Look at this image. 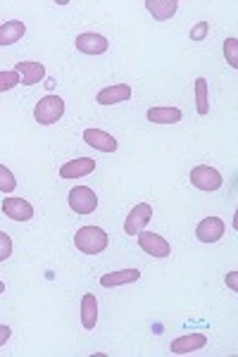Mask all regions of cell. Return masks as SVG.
<instances>
[{
	"instance_id": "9a60e30c",
	"label": "cell",
	"mask_w": 238,
	"mask_h": 357,
	"mask_svg": "<svg viewBox=\"0 0 238 357\" xmlns=\"http://www.w3.org/2000/svg\"><path fill=\"white\" fill-rule=\"evenodd\" d=\"M138 279H141L138 269H119V272L103 274L101 286L103 289H119V286H126V284H136Z\"/></svg>"
},
{
	"instance_id": "ba28073f",
	"label": "cell",
	"mask_w": 238,
	"mask_h": 357,
	"mask_svg": "<svg viewBox=\"0 0 238 357\" xmlns=\"http://www.w3.org/2000/svg\"><path fill=\"white\" fill-rule=\"evenodd\" d=\"M3 212L5 217H10L13 222H29L34 217V205L27 198H5L3 200Z\"/></svg>"
},
{
	"instance_id": "7a4b0ae2",
	"label": "cell",
	"mask_w": 238,
	"mask_h": 357,
	"mask_svg": "<svg viewBox=\"0 0 238 357\" xmlns=\"http://www.w3.org/2000/svg\"><path fill=\"white\" fill-rule=\"evenodd\" d=\"M62 114H65V100L55 93L43 96L36 102V107H34V119H36L40 126L57 124L62 119Z\"/></svg>"
},
{
	"instance_id": "277c9868",
	"label": "cell",
	"mask_w": 238,
	"mask_h": 357,
	"mask_svg": "<svg viewBox=\"0 0 238 357\" xmlns=\"http://www.w3.org/2000/svg\"><path fill=\"white\" fill-rule=\"evenodd\" d=\"M67 200H69L72 212H77V215H91L98 207V195L89 186H74L72 191H69Z\"/></svg>"
},
{
	"instance_id": "2e32d148",
	"label": "cell",
	"mask_w": 238,
	"mask_h": 357,
	"mask_svg": "<svg viewBox=\"0 0 238 357\" xmlns=\"http://www.w3.org/2000/svg\"><path fill=\"white\" fill-rule=\"evenodd\" d=\"M24 33H27V24L22 20H10L5 24H0V48L17 43Z\"/></svg>"
},
{
	"instance_id": "d6986e66",
	"label": "cell",
	"mask_w": 238,
	"mask_h": 357,
	"mask_svg": "<svg viewBox=\"0 0 238 357\" xmlns=\"http://www.w3.org/2000/svg\"><path fill=\"white\" fill-rule=\"evenodd\" d=\"M146 117L153 124H179L184 119V112L179 107H150Z\"/></svg>"
},
{
	"instance_id": "603a6c76",
	"label": "cell",
	"mask_w": 238,
	"mask_h": 357,
	"mask_svg": "<svg viewBox=\"0 0 238 357\" xmlns=\"http://www.w3.org/2000/svg\"><path fill=\"white\" fill-rule=\"evenodd\" d=\"M224 57L231 69H238V41L236 38H226L224 41Z\"/></svg>"
},
{
	"instance_id": "6da1fadb",
	"label": "cell",
	"mask_w": 238,
	"mask_h": 357,
	"mask_svg": "<svg viewBox=\"0 0 238 357\" xmlns=\"http://www.w3.org/2000/svg\"><path fill=\"white\" fill-rule=\"evenodd\" d=\"M110 243V236L101 227H81L74 236V245L84 255H101Z\"/></svg>"
},
{
	"instance_id": "cb8c5ba5",
	"label": "cell",
	"mask_w": 238,
	"mask_h": 357,
	"mask_svg": "<svg viewBox=\"0 0 238 357\" xmlns=\"http://www.w3.org/2000/svg\"><path fill=\"white\" fill-rule=\"evenodd\" d=\"M10 255H13V238L5 231H0V262L10 260Z\"/></svg>"
},
{
	"instance_id": "484cf974",
	"label": "cell",
	"mask_w": 238,
	"mask_h": 357,
	"mask_svg": "<svg viewBox=\"0 0 238 357\" xmlns=\"http://www.w3.org/2000/svg\"><path fill=\"white\" fill-rule=\"evenodd\" d=\"M10 336H13V329H10L8 324H0V348L10 341Z\"/></svg>"
},
{
	"instance_id": "44dd1931",
	"label": "cell",
	"mask_w": 238,
	"mask_h": 357,
	"mask_svg": "<svg viewBox=\"0 0 238 357\" xmlns=\"http://www.w3.org/2000/svg\"><path fill=\"white\" fill-rule=\"evenodd\" d=\"M17 84H22L20 74L15 72V69H5V72H0V93H8V91H13Z\"/></svg>"
},
{
	"instance_id": "4316f807",
	"label": "cell",
	"mask_w": 238,
	"mask_h": 357,
	"mask_svg": "<svg viewBox=\"0 0 238 357\" xmlns=\"http://www.w3.org/2000/svg\"><path fill=\"white\" fill-rule=\"evenodd\" d=\"M226 286H229L231 291H238V272L226 274Z\"/></svg>"
},
{
	"instance_id": "83f0119b",
	"label": "cell",
	"mask_w": 238,
	"mask_h": 357,
	"mask_svg": "<svg viewBox=\"0 0 238 357\" xmlns=\"http://www.w3.org/2000/svg\"><path fill=\"white\" fill-rule=\"evenodd\" d=\"M0 293H5V284H3V281H0Z\"/></svg>"
},
{
	"instance_id": "30bf717a",
	"label": "cell",
	"mask_w": 238,
	"mask_h": 357,
	"mask_svg": "<svg viewBox=\"0 0 238 357\" xmlns=\"http://www.w3.org/2000/svg\"><path fill=\"white\" fill-rule=\"evenodd\" d=\"M131 96H133V91L129 84H112L98 91L96 102L98 105H117V102H126Z\"/></svg>"
},
{
	"instance_id": "d4e9b609",
	"label": "cell",
	"mask_w": 238,
	"mask_h": 357,
	"mask_svg": "<svg viewBox=\"0 0 238 357\" xmlns=\"http://www.w3.org/2000/svg\"><path fill=\"white\" fill-rule=\"evenodd\" d=\"M207 31H210V24L207 22H198V24L191 29V41H202L207 36Z\"/></svg>"
},
{
	"instance_id": "4fadbf2b",
	"label": "cell",
	"mask_w": 238,
	"mask_h": 357,
	"mask_svg": "<svg viewBox=\"0 0 238 357\" xmlns=\"http://www.w3.org/2000/svg\"><path fill=\"white\" fill-rule=\"evenodd\" d=\"M96 172V160L91 158H77V160H67L60 167V176L62 178H84Z\"/></svg>"
},
{
	"instance_id": "9c48e42d",
	"label": "cell",
	"mask_w": 238,
	"mask_h": 357,
	"mask_svg": "<svg viewBox=\"0 0 238 357\" xmlns=\"http://www.w3.org/2000/svg\"><path fill=\"white\" fill-rule=\"evenodd\" d=\"M226 231V224L219 217H205L198 227H195V236L200 243H217Z\"/></svg>"
},
{
	"instance_id": "3957f363",
	"label": "cell",
	"mask_w": 238,
	"mask_h": 357,
	"mask_svg": "<svg viewBox=\"0 0 238 357\" xmlns=\"http://www.w3.org/2000/svg\"><path fill=\"white\" fill-rule=\"evenodd\" d=\"M191 183H193L198 191H205V193H212V191H219L224 183L222 174H219L214 167L210 165H198L191 169Z\"/></svg>"
},
{
	"instance_id": "5b68a950",
	"label": "cell",
	"mask_w": 238,
	"mask_h": 357,
	"mask_svg": "<svg viewBox=\"0 0 238 357\" xmlns=\"http://www.w3.org/2000/svg\"><path fill=\"white\" fill-rule=\"evenodd\" d=\"M138 236V245L146 255H153V257H170L172 255V245L165 236L155 234V231H141L136 234Z\"/></svg>"
},
{
	"instance_id": "8992f818",
	"label": "cell",
	"mask_w": 238,
	"mask_h": 357,
	"mask_svg": "<svg viewBox=\"0 0 238 357\" xmlns=\"http://www.w3.org/2000/svg\"><path fill=\"white\" fill-rule=\"evenodd\" d=\"M150 220H153V205L150 203L133 205V210L129 212V217H126V222H124V231L129 236L141 234L143 229L150 224Z\"/></svg>"
},
{
	"instance_id": "8fae6325",
	"label": "cell",
	"mask_w": 238,
	"mask_h": 357,
	"mask_svg": "<svg viewBox=\"0 0 238 357\" xmlns=\"http://www.w3.org/2000/svg\"><path fill=\"white\" fill-rule=\"evenodd\" d=\"M205 345H207L205 333H186V336H179L177 341H172L170 350L174 355H191V353H198Z\"/></svg>"
},
{
	"instance_id": "7402d4cb",
	"label": "cell",
	"mask_w": 238,
	"mask_h": 357,
	"mask_svg": "<svg viewBox=\"0 0 238 357\" xmlns=\"http://www.w3.org/2000/svg\"><path fill=\"white\" fill-rule=\"evenodd\" d=\"M17 188V178L5 165H0V193H13Z\"/></svg>"
},
{
	"instance_id": "5bb4252c",
	"label": "cell",
	"mask_w": 238,
	"mask_h": 357,
	"mask_svg": "<svg viewBox=\"0 0 238 357\" xmlns=\"http://www.w3.org/2000/svg\"><path fill=\"white\" fill-rule=\"evenodd\" d=\"M15 72L20 74V79L24 86L40 84L45 79V67L34 60H24V62H20V65H15Z\"/></svg>"
},
{
	"instance_id": "e0dca14e",
	"label": "cell",
	"mask_w": 238,
	"mask_h": 357,
	"mask_svg": "<svg viewBox=\"0 0 238 357\" xmlns=\"http://www.w3.org/2000/svg\"><path fill=\"white\" fill-rule=\"evenodd\" d=\"M146 8L158 22H167L177 15L179 0H146Z\"/></svg>"
},
{
	"instance_id": "7c38bea8",
	"label": "cell",
	"mask_w": 238,
	"mask_h": 357,
	"mask_svg": "<svg viewBox=\"0 0 238 357\" xmlns=\"http://www.w3.org/2000/svg\"><path fill=\"white\" fill-rule=\"evenodd\" d=\"M84 141L89 143L91 148L101 151V153H114L119 148L117 138H114L112 134H107V131H103V129H86L84 131Z\"/></svg>"
},
{
	"instance_id": "ac0fdd59",
	"label": "cell",
	"mask_w": 238,
	"mask_h": 357,
	"mask_svg": "<svg viewBox=\"0 0 238 357\" xmlns=\"http://www.w3.org/2000/svg\"><path fill=\"white\" fill-rule=\"evenodd\" d=\"M96 324H98V301L93 293H86L81 298V326L86 331H91L96 329Z\"/></svg>"
},
{
	"instance_id": "ffe728a7",
	"label": "cell",
	"mask_w": 238,
	"mask_h": 357,
	"mask_svg": "<svg viewBox=\"0 0 238 357\" xmlns=\"http://www.w3.org/2000/svg\"><path fill=\"white\" fill-rule=\"evenodd\" d=\"M195 107H198V114H202V117L210 112V96H207V79L205 77L195 79Z\"/></svg>"
},
{
	"instance_id": "52a82bcc",
	"label": "cell",
	"mask_w": 238,
	"mask_h": 357,
	"mask_svg": "<svg viewBox=\"0 0 238 357\" xmlns=\"http://www.w3.org/2000/svg\"><path fill=\"white\" fill-rule=\"evenodd\" d=\"M74 45H77V50H79V53H84V55H103V53H107L110 41L103 36V33L86 31V33H79Z\"/></svg>"
}]
</instances>
